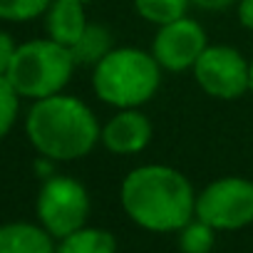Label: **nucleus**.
Listing matches in <instances>:
<instances>
[{
	"label": "nucleus",
	"mask_w": 253,
	"mask_h": 253,
	"mask_svg": "<svg viewBox=\"0 0 253 253\" xmlns=\"http://www.w3.org/2000/svg\"><path fill=\"white\" fill-rule=\"evenodd\" d=\"M52 0H0V20L28 23L47 13Z\"/></svg>",
	"instance_id": "dca6fc26"
},
{
	"label": "nucleus",
	"mask_w": 253,
	"mask_h": 253,
	"mask_svg": "<svg viewBox=\"0 0 253 253\" xmlns=\"http://www.w3.org/2000/svg\"><path fill=\"white\" fill-rule=\"evenodd\" d=\"M194 80L213 99H241L251 92V60L231 45H209L194 65Z\"/></svg>",
	"instance_id": "0eeeda50"
},
{
	"label": "nucleus",
	"mask_w": 253,
	"mask_h": 253,
	"mask_svg": "<svg viewBox=\"0 0 253 253\" xmlns=\"http://www.w3.org/2000/svg\"><path fill=\"white\" fill-rule=\"evenodd\" d=\"M154 137L152 119L142 109H117L104 124L99 144L117 157L142 154Z\"/></svg>",
	"instance_id": "1a4fd4ad"
},
{
	"label": "nucleus",
	"mask_w": 253,
	"mask_h": 253,
	"mask_svg": "<svg viewBox=\"0 0 253 253\" xmlns=\"http://www.w3.org/2000/svg\"><path fill=\"white\" fill-rule=\"evenodd\" d=\"M0 253H57V241L30 221H10L0 226Z\"/></svg>",
	"instance_id": "9b49d317"
},
{
	"label": "nucleus",
	"mask_w": 253,
	"mask_h": 253,
	"mask_svg": "<svg viewBox=\"0 0 253 253\" xmlns=\"http://www.w3.org/2000/svg\"><path fill=\"white\" fill-rule=\"evenodd\" d=\"M25 134L42 159L75 162L99 144L102 126L87 102L60 92L33 102L25 119Z\"/></svg>",
	"instance_id": "f03ea898"
},
{
	"label": "nucleus",
	"mask_w": 253,
	"mask_h": 253,
	"mask_svg": "<svg viewBox=\"0 0 253 253\" xmlns=\"http://www.w3.org/2000/svg\"><path fill=\"white\" fill-rule=\"evenodd\" d=\"M18 112H20V94L13 89L8 77L0 75V139L13 129Z\"/></svg>",
	"instance_id": "f3484780"
},
{
	"label": "nucleus",
	"mask_w": 253,
	"mask_h": 253,
	"mask_svg": "<svg viewBox=\"0 0 253 253\" xmlns=\"http://www.w3.org/2000/svg\"><path fill=\"white\" fill-rule=\"evenodd\" d=\"M216 233L209 223L199 221L196 216L176 233L179 236V251L181 253H211L216 246Z\"/></svg>",
	"instance_id": "2eb2a0df"
},
{
	"label": "nucleus",
	"mask_w": 253,
	"mask_h": 253,
	"mask_svg": "<svg viewBox=\"0 0 253 253\" xmlns=\"http://www.w3.org/2000/svg\"><path fill=\"white\" fill-rule=\"evenodd\" d=\"M189 8H191L189 0H134L137 15L154 28H162V25L186 18Z\"/></svg>",
	"instance_id": "4468645a"
},
{
	"label": "nucleus",
	"mask_w": 253,
	"mask_h": 253,
	"mask_svg": "<svg viewBox=\"0 0 253 253\" xmlns=\"http://www.w3.org/2000/svg\"><path fill=\"white\" fill-rule=\"evenodd\" d=\"M89 206V191L84 189V184L67 174L45 176L35 199L38 223L55 241L87 226Z\"/></svg>",
	"instance_id": "39448f33"
},
{
	"label": "nucleus",
	"mask_w": 253,
	"mask_h": 253,
	"mask_svg": "<svg viewBox=\"0 0 253 253\" xmlns=\"http://www.w3.org/2000/svg\"><path fill=\"white\" fill-rule=\"evenodd\" d=\"M80 3H84V5H87V3H89V0H80Z\"/></svg>",
	"instance_id": "4be33fe9"
},
{
	"label": "nucleus",
	"mask_w": 253,
	"mask_h": 253,
	"mask_svg": "<svg viewBox=\"0 0 253 253\" xmlns=\"http://www.w3.org/2000/svg\"><path fill=\"white\" fill-rule=\"evenodd\" d=\"M114 50V38L102 23H89L82 38L70 47V55L77 67H97Z\"/></svg>",
	"instance_id": "f8f14e48"
},
{
	"label": "nucleus",
	"mask_w": 253,
	"mask_h": 253,
	"mask_svg": "<svg viewBox=\"0 0 253 253\" xmlns=\"http://www.w3.org/2000/svg\"><path fill=\"white\" fill-rule=\"evenodd\" d=\"M87 25L89 20L84 13V3H80V0H52L45 13L47 38L67 50L82 38Z\"/></svg>",
	"instance_id": "9d476101"
},
{
	"label": "nucleus",
	"mask_w": 253,
	"mask_h": 253,
	"mask_svg": "<svg viewBox=\"0 0 253 253\" xmlns=\"http://www.w3.org/2000/svg\"><path fill=\"white\" fill-rule=\"evenodd\" d=\"M57 253H117V238L99 226H82L57 241Z\"/></svg>",
	"instance_id": "ddd939ff"
},
{
	"label": "nucleus",
	"mask_w": 253,
	"mask_h": 253,
	"mask_svg": "<svg viewBox=\"0 0 253 253\" xmlns=\"http://www.w3.org/2000/svg\"><path fill=\"white\" fill-rule=\"evenodd\" d=\"M15 50H18V45H15L13 35L5 33V30H0V75H3V77L8 75V70L13 65Z\"/></svg>",
	"instance_id": "a211bd4d"
},
{
	"label": "nucleus",
	"mask_w": 253,
	"mask_h": 253,
	"mask_svg": "<svg viewBox=\"0 0 253 253\" xmlns=\"http://www.w3.org/2000/svg\"><path fill=\"white\" fill-rule=\"evenodd\" d=\"M196 218L213 231H241L253 223V181L246 176H218L196 194Z\"/></svg>",
	"instance_id": "423d86ee"
},
{
	"label": "nucleus",
	"mask_w": 253,
	"mask_h": 253,
	"mask_svg": "<svg viewBox=\"0 0 253 253\" xmlns=\"http://www.w3.org/2000/svg\"><path fill=\"white\" fill-rule=\"evenodd\" d=\"M251 94H253V57H251Z\"/></svg>",
	"instance_id": "412c9836"
},
{
	"label": "nucleus",
	"mask_w": 253,
	"mask_h": 253,
	"mask_svg": "<svg viewBox=\"0 0 253 253\" xmlns=\"http://www.w3.org/2000/svg\"><path fill=\"white\" fill-rule=\"evenodd\" d=\"M189 3L199 10H206V13H216V10H226L231 5H236L238 0H189Z\"/></svg>",
	"instance_id": "aec40b11"
},
{
	"label": "nucleus",
	"mask_w": 253,
	"mask_h": 253,
	"mask_svg": "<svg viewBox=\"0 0 253 253\" xmlns=\"http://www.w3.org/2000/svg\"><path fill=\"white\" fill-rule=\"evenodd\" d=\"M75 67L77 65L67 47L57 45L50 38H42L18 45L13 65L5 77L20 97L38 102L60 94L72 80Z\"/></svg>",
	"instance_id": "20e7f679"
},
{
	"label": "nucleus",
	"mask_w": 253,
	"mask_h": 253,
	"mask_svg": "<svg viewBox=\"0 0 253 253\" xmlns=\"http://www.w3.org/2000/svg\"><path fill=\"white\" fill-rule=\"evenodd\" d=\"M236 13H238V23L253 33V0H238L236 3Z\"/></svg>",
	"instance_id": "6ab92c4d"
},
{
	"label": "nucleus",
	"mask_w": 253,
	"mask_h": 253,
	"mask_svg": "<svg viewBox=\"0 0 253 253\" xmlns=\"http://www.w3.org/2000/svg\"><path fill=\"white\" fill-rule=\"evenodd\" d=\"M122 209L149 233H179L196 216V191L186 174L167 164H142L119 186Z\"/></svg>",
	"instance_id": "f257e3e1"
},
{
	"label": "nucleus",
	"mask_w": 253,
	"mask_h": 253,
	"mask_svg": "<svg viewBox=\"0 0 253 253\" xmlns=\"http://www.w3.org/2000/svg\"><path fill=\"white\" fill-rule=\"evenodd\" d=\"M162 84V67L152 52L139 47H114L92 67L97 99L114 109H142Z\"/></svg>",
	"instance_id": "7ed1b4c3"
},
{
	"label": "nucleus",
	"mask_w": 253,
	"mask_h": 253,
	"mask_svg": "<svg viewBox=\"0 0 253 253\" xmlns=\"http://www.w3.org/2000/svg\"><path fill=\"white\" fill-rule=\"evenodd\" d=\"M206 47H209V38H206L204 25L186 15L181 20L157 28L149 52L154 55L162 70L186 72V70H194L196 60L204 55Z\"/></svg>",
	"instance_id": "6e6552de"
}]
</instances>
